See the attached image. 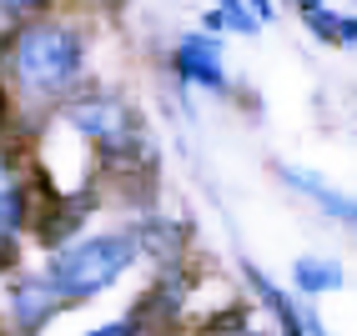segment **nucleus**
Returning <instances> with one entry per match:
<instances>
[{
	"label": "nucleus",
	"mask_w": 357,
	"mask_h": 336,
	"mask_svg": "<svg viewBox=\"0 0 357 336\" xmlns=\"http://www.w3.org/2000/svg\"><path fill=\"white\" fill-rule=\"evenodd\" d=\"M252 6H257V15H272V6H267V0H252Z\"/></svg>",
	"instance_id": "nucleus-16"
},
{
	"label": "nucleus",
	"mask_w": 357,
	"mask_h": 336,
	"mask_svg": "<svg viewBox=\"0 0 357 336\" xmlns=\"http://www.w3.org/2000/svg\"><path fill=\"white\" fill-rule=\"evenodd\" d=\"M352 221H357V216H352Z\"/></svg>",
	"instance_id": "nucleus-19"
},
{
	"label": "nucleus",
	"mask_w": 357,
	"mask_h": 336,
	"mask_svg": "<svg viewBox=\"0 0 357 336\" xmlns=\"http://www.w3.org/2000/svg\"><path fill=\"white\" fill-rule=\"evenodd\" d=\"M282 176H287V181L302 191V196H312L317 206H327L332 216H357V206H352V201H342V196H332V191H327L317 176H307V171H282Z\"/></svg>",
	"instance_id": "nucleus-8"
},
{
	"label": "nucleus",
	"mask_w": 357,
	"mask_h": 336,
	"mask_svg": "<svg viewBox=\"0 0 357 336\" xmlns=\"http://www.w3.org/2000/svg\"><path fill=\"white\" fill-rule=\"evenodd\" d=\"M0 6H36V0H0Z\"/></svg>",
	"instance_id": "nucleus-17"
},
{
	"label": "nucleus",
	"mask_w": 357,
	"mask_h": 336,
	"mask_svg": "<svg viewBox=\"0 0 357 336\" xmlns=\"http://www.w3.org/2000/svg\"><path fill=\"white\" fill-rule=\"evenodd\" d=\"M81 216H86V196H70V201H56V196H51V211H40L36 236H40L45 246H61L66 236L81 226Z\"/></svg>",
	"instance_id": "nucleus-7"
},
{
	"label": "nucleus",
	"mask_w": 357,
	"mask_h": 336,
	"mask_svg": "<svg viewBox=\"0 0 357 336\" xmlns=\"http://www.w3.org/2000/svg\"><path fill=\"white\" fill-rule=\"evenodd\" d=\"M61 301H66V291H61L56 281H26L10 306H15V321L26 326V331H36L40 321H51L56 311H61Z\"/></svg>",
	"instance_id": "nucleus-5"
},
{
	"label": "nucleus",
	"mask_w": 357,
	"mask_h": 336,
	"mask_svg": "<svg viewBox=\"0 0 357 336\" xmlns=\"http://www.w3.org/2000/svg\"><path fill=\"white\" fill-rule=\"evenodd\" d=\"M66 115H70V126H76V131L96 136L101 146H116V141H126V106H121V101H111V95H91V101H76Z\"/></svg>",
	"instance_id": "nucleus-3"
},
{
	"label": "nucleus",
	"mask_w": 357,
	"mask_h": 336,
	"mask_svg": "<svg viewBox=\"0 0 357 336\" xmlns=\"http://www.w3.org/2000/svg\"><path fill=\"white\" fill-rule=\"evenodd\" d=\"M337 40H357V20H342V26H337Z\"/></svg>",
	"instance_id": "nucleus-15"
},
{
	"label": "nucleus",
	"mask_w": 357,
	"mask_h": 336,
	"mask_svg": "<svg viewBox=\"0 0 357 336\" xmlns=\"http://www.w3.org/2000/svg\"><path fill=\"white\" fill-rule=\"evenodd\" d=\"M15 226H6V221H0V271H10L15 266V236H10Z\"/></svg>",
	"instance_id": "nucleus-13"
},
{
	"label": "nucleus",
	"mask_w": 357,
	"mask_h": 336,
	"mask_svg": "<svg viewBox=\"0 0 357 336\" xmlns=\"http://www.w3.org/2000/svg\"><path fill=\"white\" fill-rule=\"evenodd\" d=\"M247 276H252V286H257V296H261V301L272 306V317L282 321V331H287V336H322V326H317L312 317H307V311H297V306H292L287 296H282L277 286H272L267 276L257 271V266H247Z\"/></svg>",
	"instance_id": "nucleus-6"
},
{
	"label": "nucleus",
	"mask_w": 357,
	"mask_h": 336,
	"mask_svg": "<svg viewBox=\"0 0 357 336\" xmlns=\"http://www.w3.org/2000/svg\"><path fill=\"white\" fill-rule=\"evenodd\" d=\"M222 15L231 20V31H257V26H252V15L236 6V0H222Z\"/></svg>",
	"instance_id": "nucleus-14"
},
{
	"label": "nucleus",
	"mask_w": 357,
	"mask_h": 336,
	"mask_svg": "<svg viewBox=\"0 0 357 336\" xmlns=\"http://www.w3.org/2000/svg\"><path fill=\"white\" fill-rule=\"evenodd\" d=\"M176 76H181V81H197V86H211V90L227 86L222 61H217V45H211L206 35H186V40L176 45Z\"/></svg>",
	"instance_id": "nucleus-4"
},
{
	"label": "nucleus",
	"mask_w": 357,
	"mask_h": 336,
	"mask_svg": "<svg viewBox=\"0 0 357 336\" xmlns=\"http://www.w3.org/2000/svg\"><path fill=\"white\" fill-rule=\"evenodd\" d=\"M131 256H136L131 236H91V241H81V246H70V251L56 256L51 281L66 296H96L131 266Z\"/></svg>",
	"instance_id": "nucleus-2"
},
{
	"label": "nucleus",
	"mask_w": 357,
	"mask_h": 336,
	"mask_svg": "<svg viewBox=\"0 0 357 336\" xmlns=\"http://www.w3.org/2000/svg\"><path fill=\"white\" fill-rule=\"evenodd\" d=\"M91 336H151V331H146V321H141V317H131V321H111V326L91 331Z\"/></svg>",
	"instance_id": "nucleus-12"
},
{
	"label": "nucleus",
	"mask_w": 357,
	"mask_h": 336,
	"mask_svg": "<svg viewBox=\"0 0 357 336\" xmlns=\"http://www.w3.org/2000/svg\"><path fill=\"white\" fill-rule=\"evenodd\" d=\"M86 45L70 26H31L15 40V76L31 90H61L81 76Z\"/></svg>",
	"instance_id": "nucleus-1"
},
{
	"label": "nucleus",
	"mask_w": 357,
	"mask_h": 336,
	"mask_svg": "<svg viewBox=\"0 0 357 336\" xmlns=\"http://www.w3.org/2000/svg\"><path fill=\"white\" fill-rule=\"evenodd\" d=\"M20 216H26V196H20V186L10 181V166H6V151H0V221L15 226Z\"/></svg>",
	"instance_id": "nucleus-10"
},
{
	"label": "nucleus",
	"mask_w": 357,
	"mask_h": 336,
	"mask_svg": "<svg viewBox=\"0 0 357 336\" xmlns=\"http://www.w3.org/2000/svg\"><path fill=\"white\" fill-rule=\"evenodd\" d=\"M0 115H6V81H0Z\"/></svg>",
	"instance_id": "nucleus-18"
},
{
	"label": "nucleus",
	"mask_w": 357,
	"mask_h": 336,
	"mask_svg": "<svg viewBox=\"0 0 357 336\" xmlns=\"http://www.w3.org/2000/svg\"><path fill=\"white\" fill-rule=\"evenodd\" d=\"M297 286H302V291H332V286H342V271L337 266H332V261H297Z\"/></svg>",
	"instance_id": "nucleus-9"
},
{
	"label": "nucleus",
	"mask_w": 357,
	"mask_h": 336,
	"mask_svg": "<svg viewBox=\"0 0 357 336\" xmlns=\"http://www.w3.org/2000/svg\"><path fill=\"white\" fill-rule=\"evenodd\" d=\"M202 336H252V326H247V306H227V311H217V317L202 326Z\"/></svg>",
	"instance_id": "nucleus-11"
}]
</instances>
